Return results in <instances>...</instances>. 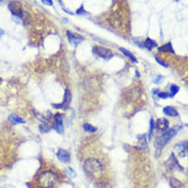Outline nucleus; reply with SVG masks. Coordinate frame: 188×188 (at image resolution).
Returning <instances> with one entry per match:
<instances>
[{
	"label": "nucleus",
	"mask_w": 188,
	"mask_h": 188,
	"mask_svg": "<svg viewBox=\"0 0 188 188\" xmlns=\"http://www.w3.org/2000/svg\"><path fill=\"white\" fill-rule=\"evenodd\" d=\"M178 92H179V86L175 85H170V96L171 97H174Z\"/></svg>",
	"instance_id": "nucleus-22"
},
{
	"label": "nucleus",
	"mask_w": 188,
	"mask_h": 188,
	"mask_svg": "<svg viewBox=\"0 0 188 188\" xmlns=\"http://www.w3.org/2000/svg\"><path fill=\"white\" fill-rule=\"evenodd\" d=\"M156 62L160 64V65H162L163 67H168V64H166V63H164L162 60H160L159 58H156Z\"/></svg>",
	"instance_id": "nucleus-27"
},
{
	"label": "nucleus",
	"mask_w": 188,
	"mask_h": 188,
	"mask_svg": "<svg viewBox=\"0 0 188 188\" xmlns=\"http://www.w3.org/2000/svg\"><path fill=\"white\" fill-rule=\"evenodd\" d=\"M157 50H159V52H164V53H172V55L175 53V52H174V49H173L172 43L171 42H168V43H166V44H164L163 46L157 48Z\"/></svg>",
	"instance_id": "nucleus-13"
},
{
	"label": "nucleus",
	"mask_w": 188,
	"mask_h": 188,
	"mask_svg": "<svg viewBox=\"0 0 188 188\" xmlns=\"http://www.w3.org/2000/svg\"><path fill=\"white\" fill-rule=\"evenodd\" d=\"M146 147H147V144H146L145 135L138 136V148L139 149H146Z\"/></svg>",
	"instance_id": "nucleus-17"
},
{
	"label": "nucleus",
	"mask_w": 188,
	"mask_h": 188,
	"mask_svg": "<svg viewBox=\"0 0 188 188\" xmlns=\"http://www.w3.org/2000/svg\"><path fill=\"white\" fill-rule=\"evenodd\" d=\"M153 129H154V122H153V118L152 117V118H150V122H149V133H148L149 139H152V137L153 135Z\"/></svg>",
	"instance_id": "nucleus-23"
},
{
	"label": "nucleus",
	"mask_w": 188,
	"mask_h": 188,
	"mask_svg": "<svg viewBox=\"0 0 188 188\" xmlns=\"http://www.w3.org/2000/svg\"><path fill=\"white\" fill-rule=\"evenodd\" d=\"M83 129H84V131H85V132H88V133H95L96 131H97L96 127L91 126L90 123H84Z\"/></svg>",
	"instance_id": "nucleus-19"
},
{
	"label": "nucleus",
	"mask_w": 188,
	"mask_h": 188,
	"mask_svg": "<svg viewBox=\"0 0 188 188\" xmlns=\"http://www.w3.org/2000/svg\"><path fill=\"white\" fill-rule=\"evenodd\" d=\"M65 173H66V176L72 177V178H74L76 176V172L72 169V167H66V169L65 170Z\"/></svg>",
	"instance_id": "nucleus-24"
},
{
	"label": "nucleus",
	"mask_w": 188,
	"mask_h": 188,
	"mask_svg": "<svg viewBox=\"0 0 188 188\" xmlns=\"http://www.w3.org/2000/svg\"><path fill=\"white\" fill-rule=\"evenodd\" d=\"M169 120H168L167 118H163V117H160V118H159L156 122V123H154V126H156V129L157 131H160V132H167L168 130H169Z\"/></svg>",
	"instance_id": "nucleus-9"
},
{
	"label": "nucleus",
	"mask_w": 188,
	"mask_h": 188,
	"mask_svg": "<svg viewBox=\"0 0 188 188\" xmlns=\"http://www.w3.org/2000/svg\"><path fill=\"white\" fill-rule=\"evenodd\" d=\"M8 8H9V11H11V12L12 13L13 16H19V18H22L23 11H22V5H21V3H19V2H18V1L9 2Z\"/></svg>",
	"instance_id": "nucleus-8"
},
{
	"label": "nucleus",
	"mask_w": 188,
	"mask_h": 188,
	"mask_svg": "<svg viewBox=\"0 0 188 188\" xmlns=\"http://www.w3.org/2000/svg\"><path fill=\"white\" fill-rule=\"evenodd\" d=\"M180 129H181L180 126H176V127H173V129H169L167 132L163 133L162 135L157 136L156 140H154V146H156V148L160 149V150L162 149L167 143H169L170 141L177 135L178 131H179Z\"/></svg>",
	"instance_id": "nucleus-3"
},
{
	"label": "nucleus",
	"mask_w": 188,
	"mask_h": 188,
	"mask_svg": "<svg viewBox=\"0 0 188 188\" xmlns=\"http://www.w3.org/2000/svg\"><path fill=\"white\" fill-rule=\"evenodd\" d=\"M76 12L78 13V15H89V12H87L85 9H84V5H83V4L80 6V8L77 9Z\"/></svg>",
	"instance_id": "nucleus-25"
},
{
	"label": "nucleus",
	"mask_w": 188,
	"mask_h": 188,
	"mask_svg": "<svg viewBox=\"0 0 188 188\" xmlns=\"http://www.w3.org/2000/svg\"><path fill=\"white\" fill-rule=\"evenodd\" d=\"M163 111H164V114H166V115L171 116V117H176V116L179 115V113H178L177 110L174 108V107H172V106H166V107H164Z\"/></svg>",
	"instance_id": "nucleus-12"
},
{
	"label": "nucleus",
	"mask_w": 188,
	"mask_h": 188,
	"mask_svg": "<svg viewBox=\"0 0 188 188\" xmlns=\"http://www.w3.org/2000/svg\"><path fill=\"white\" fill-rule=\"evenodd\" d=\"M66 37H68L70 43H72L73 45H79L80 43L84 41V37L79 34H76V33H74L72 31H66Z\"/></svg>",
	"instance_id": "nucleus-6"
},
{
	"label": "nucleus",
	"mask_w": 188,
	"mask_h": 188,
	"mask_svg": "<svg viewBox=\"0 0 188 188\" xmlns=\"http://www.w3.org/2000/svg\"><path fill=\"white\" fill-rule=\"evenodd\" d=\"M0 150H1V146H0Z\"/></svg>",
	"instance_id": "nucleus-32"
},
{
	"label": "nucleus",
	"mask_w": 188,
	"mask_h": 188,
	"mask_svg": "<svg viewBox=\"0 0 188 188\" xmlns=\"http://www.w3.org/2000/svg\"><path fill=\"white\" fill-rule=\"evenodd\" d=\"M92 52L96 56H98L105 60H110L113 57V53L112 50L106 48H102V46H94L92 48Z\"/></svg>",
	"instance_id": "nucleus-4"
},
{
	"label": "nucleus",
	"mask_w": 188,
	"mask_h": 188,
	"mask_svg": "<svg viewBox=\"0 0 188 188\" xmlns=\"http://www.w3.org/2000/svg\"><path fill=\"white\" fill-rule=\"evenodd\" d=\"M171 186H172V188H183L182 183L177 179H174V178L171 179Z\"/></svg>",
	"instance_id": "nucleus-21"
},
{
	"label": "nucleus",
	"mask_w": 188,
	"mask_h": 188,
	"mask_svg": "<svg viewBox=\"0 0 188 188\" xmlns=\"http://www.w3.org/2000/svg\"><path fill=\"white\" fill-rule=\"evenodd\" d=\"M1 81H2V79H1V78H0V83H1Z\"/></svg>",
	"instance_id": "nucleus-31"
},
{
	"label": "nucleus",
	"mask_w": 188,
	"mask_h": 188,
	"mask_svg": "<svg viewBox=\"0 0 188 188\" xmlns=\"http://www.w3.org/2000/svg\"><path fill=\"white\" fill-rule=\"evenodd\" d=\"M54 123H53V129H54L58 134H63V123H62V115L60 113H56L53 116Z\"/></svg>",
	"instance_id": "nucleus-7"
},
{
	"label": "nucleus",
	"mask_w": 188,
	"mask_h": 188,
	"mask_svg": "<svg viewBox=\"0 0 188 188\" xmlns=\"http://www.w3.org/2000/svg\"><path fill=\"white\" fill-rule=\"evenodd\" d=\"M167 166L169 167H174V169H176V167H177L180 171H182V169H181V167L179 166V163H177L176 158H175V157H174V154H172V155H171V157L169 158V160H168Z\"/></svg>",
	"instance_id": "nucleus-14"
},
{
	"label": "nucleus",
	"mask_w": 188,
	"mask_h": 188,
	"mask_svg": "<svg viewBox=\"0 0 188 188\" xmlns=\"http://www.w3.org/2000/svg\"><path fill=\"white\" fill-rule=\"evenodd\" d=\"M162 80H163V76L159 75V76H156V79H154V82H156V83H160V81H162Z\"/></svg>",
	"instance_id": "nucleus-29"
},
{
	"label": "nucleus",
	"mask_w": 188,
	"mask_h": 188,
	"mask_svg": "<svg viewBox=\"0 0 188 188\" xmlns=\"http://www.w3.org/2000/svg\"><path fill=\"white\" fill-rule=\"evenodd\" d=\"M143 44H144V48H146L148 50H152L154 48H157L156 42L154 41V40H152V38H146Z\"/></svg>",
	"instance_id": "nucleus-15"
},
{
	"label": "nucleus",
	"mask_w": 188,
	"mask_h": 188,
	"mask_svg": "<svg viewBox=\"0 0 188 188\" xmlns=\"http://www.w3.org/2000/svg\"><path fill=\"white\" fill-rule=\"evenodd\" d=\"M42 3L43 4H46V5H52V1L51 0H42Z\"/></svg>",
	"instance_id": "nucleus-28"
},
{
	"label": "nucleus",
	"mask_w": 188,
	"mask_h": 188,
	"mask_svg": "<svg viewBox=\"0 0 188 188\" xmlns=\"http://www.w3.org/2000/svg\"><path fill=\"white\" fill-rule=\"evenodd\" d=\"M170 95L168 93H162V92H159L157 94V98H160V99H167V98H170Z\"/></svg>",
	"instance_id": "nucleus-26"
},
{
	"label": "nucleus",
	"mask_w": 188,
	"mask_h": 188,
	"mask_svg": "<svg viewBox=\"0 0 188 188\" xmlns=\"http://www.w3.org/2000/svg\"><path fill=\"white\" fill-rule=\"evenodd\" d=\"M56 157H58V159L59 162L62 163H70V154L68 150L66 149H58V152H56Z\"/></svg>",
	"instance_id": "nucleus-11"
},
{
	"label": "nucleus",
	"mask_w": 188,
	"mask_h": 188,
	"mask_svg": "<svg viewBox=\"0 0 188 188\" xmlns=\"http://www.w3.org/2000/svg\"><path fill=\"white\" fill-rule=\"evenodd\" d=\"M3 34H4V31H3V30H1V29H0V36H1V35H3Z\"/></svg>",
	"instance_id": "nucleus-30"
},
{
	"label": "nucleus",
	"mask_w": 188,
	"mask_h": 188,
	"mask_svg": "<svg viewBox=\"0 0 188 188\" xmlns=\"http://www.w3.org/2000/svg\"><path fill=\"white\" fill-rule=\"evenodd\" d=\"M175 149L178 151L180 156H188V141H183V142L178 143L175 146Z\"/></svg>",
	"instance_id": "nucleus-10"
},
{
	"label": "nucleus",
	"mask_w": 188,
	"mask_h": 188,
	"mask_svg": "<svg viewBox=\"0 0 188 188\" xmlns=\"http://www.w3.org/2000/svg\"><path fill=\"white\" fill-rule=\"evenodd\" d=\"M84 171L88 174L90 177L98 179L105 172V167H103L102 163L97 158H87L83 163Z\"/></svg>",
	"instance_id": "nucleus-2"
},
{
	"label": "nucleus",
	"mask_w": 188,
	"mask_h": 188,
	"mask_svg": "<svg viewBox=\"0 0 188 188\" xmlns=\"http://www.w3.org/2000/svg\"><path fill=\"white\" fill-rule=\"evenodd\" d=\"M8 119L11 123H13V125H19V123H25L26 122L23 118H21L19 116L15 115V114H11L8 117Z\"/></svg>",
	"instance_id": "nucleus-16"
},
{
	"label": "nucleus",
	"mask_w": 188,
	"mask_h": 188,
	"mask_svg": "<svg viewBox=\"0 0 188 188\" xmlns=\"http://www.w3.org/2000/svg\"><path fill=\"white\" fill-rule=\"evenodd\" d=\"M119 49H120V52H121V53H123L124 55H125L126 57H128V58H129V59H130L132 62H135V63L137 62L136 58H135V57H134V55H133L132 53L130 52V50L126 49V48H120Z\"/></svg>",
	"instance_id": "nucleus-18"
},
{
	"label": "nucleus",
	"mask_w": 188,
	"mask_h": 188,
	"mask_svg": "<svg viewBox=\"0 0 188 188\" xmlns=\"http://www.w3.org/2000/svg\"><path fill=\"white\" fill-rule=\"evenodd\" d=\"M59 177L52 170H45L39 174L36 180V186L38 188H54L58 184Z\"/></svg>",
	"instance_id": "nucleus-1"
},
{
	"label": "nucleus",
	"mask_w": 188,
	"mask_h": 188,
	"mask_svg": "<svg viewBox=\"0 0 188 188\" xmlns=\"http://www.w3.org/2000/svg\"><path fill=\"white\" fill-rule=\"evenodd\" d=\"M70 100H72V94L69 89L65 90V96H63V100L60 104H52L53 108L56 109H68L70 103Z\"/></svg>",
	"instance_id": "nucleus-5"
},
{
	"label": "nucleus",
	"mask_w": 188,
	"mask_h": 188,
	"mask_svg": "<svg viewBox=\"0 0 188 188\" xmlns=\"http://www.w3.org/2000/svg\"><path fill=\"white\" fill-rule=\"evenodd\" d=\"M50 129H51V127L48 126V123H47V122H43V123H41V125L39 126V131L42 134L48 133L49 131H50Z\"/></svg>",
	"instance_id": "nucleus-20"
}]
</instances>
